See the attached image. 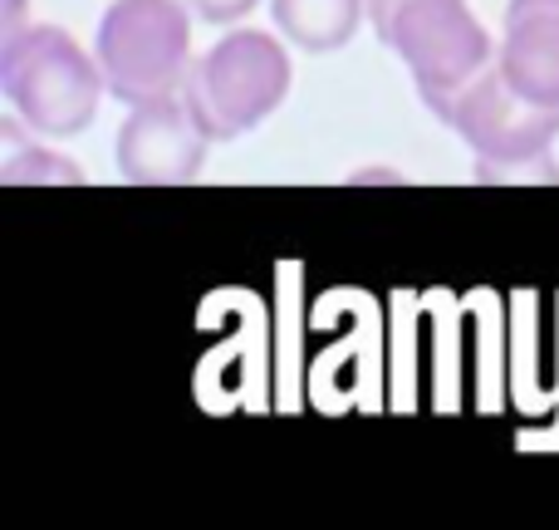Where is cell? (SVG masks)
I'll return each mask as SVG.
<instances>
[{"instance_id": "1", "label": "cell", "mask_w": 559, "mask_h": 530, "mask_svg": "<svg viewBox=\"0 0 559 530\" xmlns=\"http://www.w3.org/2000/svg\"><path fill=\"white\" fill-rule=\"evenodd\" d=\"M373 35L407 64L417 98L447 123L466 84L496 64V45L466 0H368Z\"/></svg>"}, {"instance_id": "2", "label": "cell", "mask_w": 559, "mask_h": 530, "mask_svg": "<svg viewBox=\"0 0 559 530\" xmlns=\"http://www.w3.org/2000/svg\"><path fill=\"white\" fill-rule=\"evenodd\" d=\"M108 79L59 25H20L0 39V94L35 138H74L94 123Z\"/></svg>"}, {"instance_id": "3", "label": "cell", "mask_w": 559, "mask_h": 530, "mask_svg": "<svg viewBox=\"0 0 559 530\" xmlns=\"http://www.w3.org/2000/svg\"><path fill=\"white\" fill-rule=\"evenodd\" d=\"M447 128L472 148L481 182H559V108L521 98L496 64L462 89Z\"/></svg>"}, {"instance_id": "4", "label": "cell", "mask_w": 559, "mask_h": 530, "mask_svg": "<svg viewBox=\"0 0 559 530\" xmlns=\"http://www.w3.org/2000/svg\"><path fill=\"white\" fill-rule=\"evenodd\" d=\"M289 55L271 30H231L187 69L182 98L212 143H231L261 128L289 94Z\"/></svg>"}, {"instance_id": "5", "label": "cell", "mask_w": 559, "mask_h": 530, "mask_svg": "<svg viewBox=\"0 0 559 530\" xmlns=\"http://www.w3.org/2000/svg\"><path fill=\"white\" fill-rule=\"evenodd\" d=\"M108 94L128 108L182 94L192 69V5L187 0H114L94 35Z\"/></svg>"}, {"instance_id": "6", "label": "cell", "mask_w": 559, "mask_h": 530, "mask_svg": "<svg viewBox=\"0 0 559 530\" xmlns=\"http://www.w3.org/2000/svg\"><path fill=\"white\" fill-rule=\"evenodd\" d=\"M206 148H212V133L197 123L187 98L167 94V98H147V104L128 108L123 128H118V143H114V163L123 182L177 187V182H197L202 177Z\"/></svg>"}, {"instance_id": "7", "label": "cell", "mask_w": 559, "mask_h": 530, "mask_svg": "<svg viewBox=\"0 0 559 530\" xmlns=\"http://www.w3.org/2000/svg\"><path fill=\"white\" fill-rule=\"evenodd\" d=\"M496 69L521 98L559 108V0H511Z\"/></svg>"}, {"instance_id": "8", "label": "cell", "mask_w": 559, "mask_h": 530, "mask_svg": "<svg viewBox=\"0 0 559 530\" xmlns=\"http://www.w3.org/2000/svg\"><path fill=\"white\" fill-rule=\"evenodd\" d=\"M271 20L289 45L309 55H334L368 20V0H271Z\"/></svg>"}, {"instance_id": "9", "label": "cell", "mask_w": 559, "mask_h": 530, "mask_svg": "<svg viewBox=\"0 0 559 530\" xmlns=\"http://www.w3.org/2000/svg\"><path fill=\"white\" fill-rule=\"evenodd\" d=\"M20 118L10 114L5 123H0V133L10 138V148L15 153L5 157V167H0V182H84V167L79 163H69V157H59V153H49V148H35V143H25L20 138Z\"/></svg>"}, {"instance_id": "10", "label": "cell", "mask_w": 559, "mask_h": 530, "mask_svg": "<svg viewBox=\"0 0 559 530\" xmlns=\"http://www.w3.org/2000/svg\"><path fill=\"white\" fill-rule=\"evenodd\" d=\"M192 5V15L202 20V25H236V20H246L261 0H187Z\"/></svg>"}]
</instances>
